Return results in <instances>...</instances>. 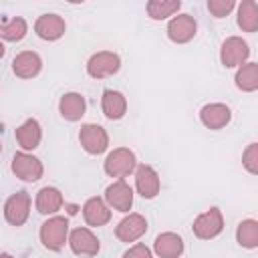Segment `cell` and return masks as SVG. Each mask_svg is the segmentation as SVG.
<instances>
[{
    "label": "cell",
    "instance_id": "obj_1",
    "mask_svg": "<svg viewBox=\"0 0 258 258\" xmlns=\"http://www.w3.org/2000/svg\"><path fill=\"white\" fill-rule=\"evenodd\" d=\"M67 232H69V220L62 218V216H56V218H50L42 224L40 228V240L42 244L48 248V250H60L64 246V240H67Z\"/></svg>",
    "mask_w": 258,
    "mask_h": 258
},
{
    "label": "cell",
    "instance_id": "obj_2",
    "mask_svg": "<svg viewBox=\"0 0 258 258\" xmlns=\"http://www.w3.org/2000/svg\"><path fill=\"white\" fill-rule=\"evenodd\" d=\"M121 67V58L115 54V52H109V50H103V52H97L89 58L87 62V73L93 77V79H105V77H111L119 71Z\"/></svg>",
    "mask_w": 258,
    "mask_h": 258
},
{
    "label": "cell",
    "instance_id": "obj_3",
    "mask_svg": "<svg viewBox=\"0 0 258 258\" xmlns=\"http://www.w3.org/2000/svg\"><path fill=\"white\" fill-rule=\"evenodd\" d=\"M135 169V155L127 147H119L111 151L105 159V171L111 177H125Z\"/></svg>",
    "mask_w": 258,
    "mask_h": 258
},
{
    "label": "cell",
    "instance_id": "obj_4",
    "mask_svg": "<svg viewBox=\"0 0 258 258\" xmlns=\"http://www.w3.org/2000/svg\"><path fill=\"white\" fill-rule=\"evenodd\" d=\"M224 228V220H222V214L218 208H210L208 212L200 214L194 222V234L200 238V240H210V238H216Z\"/></svg>",
    "mask_w": 258,
    "mask_h": 258
},
{
    "label": "cell",
    "instance_id": "obj_5",
    "mask_svg": "<svg viewBox=\"0 0 258 258\" xmlns=\"http://www.w3.org/2000/svg\"><path fill=\"white\" fill-rule=\"evenodd\" d=\"M79 139H81V145L85 147V151L91 153V155L103 153L109 145V137H107L105 129L101 125H95V123L83 125L81 133H79Z\"/></svg>",
    "mask_w": 258,
    "mask_h": 258
},
{
    "label": "cell",
    "instance_id": "obj_6",
    "mask_svg": "<svg viewBox=\"0 0 258 258\" xmlns=\"http://www.w3.org/2000/svg\"><path fill=\"white\" fill-rule=\"evenodd\" d=\"M28 214H30V196L26 191H18L6 200L4 216H6L8 224L22 226L28 220Z\"/></svg>",
    "mask_w": 258,
    "mask_h": 258
},
{
    "label": "cell",
    "instance_id": "obj_7",
    "mask_svg": "<svg viewBox=\"0 0 258 258\" xmlns=\"http://www.w3.org/2000/svg\"><path fill=\"white\" fill-rule=\"evenodd\" d=\"M69 244L77 256H95L99 252V240L89 228H75L71 232Z\"/></svg>",
    "mask_w": 258,
    "mask_h": 258
},
{
    "label": "cell",
    "instance_id": "obj_8",
    "mask_svg": "<svg viewBox=\"0 0 258 258\" xmlns=\"http://www.w3.org/2000/svg\"><path fill=\"white\" fill-rule=\"evenodd\" d=\"M147 230V222L141 214H129L127 218H123L119 222V226L115 228V236L121 242H135L137 238H141Z\"/></svg>",
    "mask_w": 258,
    "mask_h": 258
},
{
    "label": "cell",
    "instance_id": "obj_9",
    "mask_svg": "<svg viewBox=\"0 0 258 258\" xmlns=\"http://www.w3.org/2000/svg\"><path fill=\"white\" fill-rule=\"evenodd\" d=\"M12 171L24 181H36L42 175V163L28 153H16L12 159Z\"/></svg>",
    "mask_w": 258,
    "mask_h": 258
},
{
    "label": "cell",
    "instance_id": "obj_10",
    "mask_svg": "<svg viewBox=\"0 0 258 258\" xmlns=\"http://www.w3.org/2000/svg\"><path fill=\"white\" fill-rule=\"evenodd\" d=\"M105 200L109 202V206H113L119 212H129L133 206V189L123 181H115L105 189Z\"/></svg>",
    "mask_w": 258,
    "mask_h": 258
},
{
    "label": "cell",
    "instance_id": "obj_11",
    "mask_svg": "<svg viewBox=\"0 0 258 258\" xmlns=\"http://www.w3.org/2000/svg\"><path fill=\"white\" fill-rule=\"evenodd\" d=\"M135 185H137V191L145 200L155 198L159 194V175H157V171L151 165H139L137 173H135Z\"/></svg>",
    "mask_w": 258,
    "mask_h": 258
},
{
    "label": "cell",
    "instance_id": "obj_12",
    "mask_svg": "<svg viewBox=\"0 0 258 258\" xmlns=\"http://www.w3.org/2000/svg\"><path fill=\"white\" fill-rule=\"evenodd\" d=\"M167 36L173 42H187L196 36V20L189 14H179L167 24Z\"/></svg>",
    "mask_w": 258,
    "mask_h": 258
},
{
    "label": "cell",
    "instance_id": "obj_13",
    "mask_svg": "<svg viewBox=\"0 0 258 258\" xmlns=\"http://www.w3.org/2000/svg\"><path fill=\"white\" fill-rule=\"evenodd\" d=\"M248 44L242 40V38H238V36H230L228 40H224V44H222V62H224V67H238L240 62H244L246 60V56H248Z\"/></svg>",
    "mask_w": 258,
    "mask_h": 258
},
{
    "label": "cell",
    "instance_id": "obj_14",
    "mask_svg": "<svg viewBox=\"0 0 258 258\" xmlns=\"http://www.w3.org/2000/svg\"><path fill=\"white\" fill-rule=\"evenodd\" d=\"M40 67H42V60L32 50H24V52L16 54V58L12 60V71L20 79H32V77H36L40 73Z\"/></svg>",
    "mask_w": 258,
    "mask_h": 258
},
{
    "label": "cell",
    "instance_id": "obj_15",
    "mask_svg": "<svg viewBox=\"0 0 258 258\" xmlns=\"http://www.w3.org/2000/svg\"><path fill=\"white\" fill-rule=\"evenodd\" d=\"M34 30L42 40H56L64 34V20L58 14H42L36 20Z\"/></svg>",
    "mask_w": 258,
    "mask_h": 258
},
{
    "label": "cell",
    "instance_id": "obj_16",
    "mask_svg": "<svg viewBox=\"0 0 258 258\" xmlns=\"http://www.w3.org/2000/svg\"><path fill=\"white\" fill-rule=\"evenodd\" d=\"M230 109L222 103H212V105H206L202 111H200V119L202 123L208 127V129H222L230 123Z\"/></svg>",
    "mask_w": 258,
    "mask_h": 258
},
{
    "label": "cell",
    "instance_id": "obj_17",
    "mask_svg": "<svg viewBox=\"0 0 258 258\" xmlns=\"http://www.w3.org/2000/svg\"><path fill=\"white\" fill-rule=\"evenodd\" d=\"M83 216H85V222L89 226L99 228V226H105L111 220V210L105 206V202L101 198H91L83 206Z\"/></svg>",
    "mask_w": 258,
    "mask_h": 258
},
{
    "label": "cell",
    "instance_id": "obj_18",
    "mask_svg": "<svg viewBox=\"0 0 258 258\" xmlns=\"http://www.w3.org/2000/svg\"><path fill=\"white\" fill-rule=\"evenodd\" d=\"M101 107H103L105 117H109V119H121L125 115V111H127V101H125V97L119 91L105 89L103 91V99H101Z\"/></svg>",
    "mask_w": 258,
    "mask_h": 258
},
{
    "label": "cell",
    "instance_id": "obj_19",
    "mask_svg": "<svg viewBox=\"0 0 258 258\" xmlns=\"http://www.w3.org/2000/svg\"><path fill=\"white\" fill-rule=\"evenodd\" d=\"M153 248L161 258H177L183 252V240L173 232H165L155 238Z\"/></svg>",
    "mask_w": 258,
    "mask_h": 258
},
{
    "label": "cell",
    "instance_id": "obj_20",
    "mask_svg": "<svg viewBox=\"0 0 258 258\" xmlns=\"http://www.w3.org/2000/svg\"><path fill=\"white\" fill-rule=\"evenodd\" d=\"M40 137H42V131H40V125H38L36 119H28V121H24V123L16 129V141H18L20 147H24V149H34V147H38Z\"/></svg>",
    "mask_w": 258,
    "mask_h": 258
},
{
    "label": "cell",
    "instance_id": "obj_21",
    "mask_svg": "<svg viewBox=\"0 0 258 258\" xmlns=\"http://www.w3.org/2000/svg\"><path fill=\"white\" fill-rule=\"evenodd\" d=\"M85 99L83 95L79 93H67L62 99H60V115L67 119V121H79L83 115H85Z\"/></svg>",
    "mask_w": 258,
    "mask_h": 258
},
{
    "label": "cell",
    "instance_id": "obj_22",
    "mask_svg": "<svg viewBox=\"0 0 258 258\" xmlns=\"http://www.w3.org/2000/svg\"><path fill=\"white\" fill-rule=\"evenodd\" d=\"M62 206V196L56 187H42L36 196V210L40 214H54Z\"/></svg>",
    "mask_w": 258,
    "mask_h": 258
},
{
    "label": "cell",
    "instance_id": "obj_23",
    "mask_svg": "<svg viewBox=\"0 0 258 258\" xmlns=\"http://www.w3.org/2000/svg\"><path fill=\"white\" fill-rule=\"evenodd\" d=\"M238 26L246 32H254L258 28V4L254 0L242 2L238 10Z\"/></svg>",
    "mask_w": 258,
    "mask_h": 258
},
{
    "label": "cell",
    "instance_id": "obj_24",
    "mask_svg": "<svg viewBox=\"0 0 258 258\" xmlns=\"http://www.w3.org/2000/svg\"><path fill=\"white\" fill-rule=\"evenodd\" d=\"M236 85L242 91H254L258 87V64L248 62L236 73Z\"/></svg>",
    "mask_w": 258,
    "mask_h": 258
},
{
    "label": "cell",
    "instance_id": "obj_25",
    "mask_svg": "<svg viewBox=\"0 0 258 258\" xmlns=\"http://www.w3.org/2000/svg\"><path fill=\"white\" fill-rule=\"evenodd\" d=\"M236 238L240 242V246L244 248H256L258 246V224L254 220H244L238 226Z\"/></svg>",
    "mask_w": 258,
    "mask_h": 258
},
{
    "label": "cell",
    "instance_id": "obj_26",
    "mask_svg": "<svg viewBox=\"0 0 258 258\" xmlns=\"http://www.w3.org/2000/svg\"><path fill=\"white\" fill-rule=\"evenodd\" d=\"M26 34V20L24 18H12L6 24H0V36L6 40H22Z\"/></svg>",
    "mask_w": 258,
    "mask_h": 258
},
{
    "label": "cell",
    "instance_id": "obj_27",
    "mask_svg": "<svg viewBox=\"0 0 258 258\" xmlns=\"http://www.w3.org/2000/svg\"><path fill=\"white\" fill-rule=\"evenodd\" d=\"M179 10V0H173V2H159V0H153V2H149L147 4V12H149V16L151 18H155V20H163V18H167V16H171L173 12H177Z\"/></svg>",
    "mask_w": 258,
    "mask_h": 258
},
{
    "label": "cell",
    "instance_id": "obj_28",
    "mask_svg": "<svg viewBox=\"0 0 258 258\" xmlns=\"http://www.w3.org/2000/svg\"><path fill=\"white\" fill-rule=\"evenodd\" d=\"M232 8H234V2H232V0H210V2H208V10H210L216 18H224Z\"/></svg>",
    "mask_w": 258,
    "mask_h": 258
},
{
    "label": "cell",
    "instance_id": "obj_29",
    "mask_svg": "<svg viewBox=\"0 0 258 258\" xmlns=\"http://www.w3.org/2000/svg\"><path fill=\"white\" fill-rule=\"evenodd\" d=\"M258 147H256V143H252L246 151H244V165H246V169L250 171V173H256L258 171V165H256V155H258V151H256Z\"/></svg>",
    "mask_w": 258,
    "mask_h": 258
},
{
    "label": "cell",
    "instance_id": "obj_30",
    "mask_svg": "<svg viewBox=\"0 0 258 258\" xmlns=\"http://www.w3.org/2000/svg\"><path fill=\"white\" fill-rule=\"evenodd\" d=\"M123 258H151V250L145 244H135L123 254Z\"/></svg>",
    "mask_w": 258,
    "mask_h": 258
},
{
    "label": "cell",
    "instance_id": "obj_31",
    "mask_svg": "<svg viewBox=\"0 0 258 258\" xmlns=\"http://www.w3.org/2000/svg\"><path fill=\"white\" fill-rule=\"evenodd\" d=\"M4 52H6V48H4V44H2V42H0V58H2V56H4Z\"/></svg>",
    "mask_w": 258,
    "mask_h": 258
},
{
    "label": "cell",
    "instance_id": "obj_32",
    "mask_svg": "<svg viewBox=\"0 0 258 258\" xmlns=\"http://www.w3.org/2000/svg\"><path fill=\"white\" fill-rule=\"evenodd\" d=\"M0 258H12L10 254H0Z\"/></svg>",
    "mask_w": 258,
    "mask_h": 258
},
{
    "label": "cell",
    "instance_id": "obj_33",
    "mask_svg": "<svg viewBox=\"0 0 258 258\" xmlns=\"http://www.w3.org/2000/svg\"><path fill=\"white\" fill-rule=\"evenodd\" d=\"M0 151H2V145H0Z\"/></svg>",
    "mask_w": 258,
    "mask_h": 258
}]
</instances>
